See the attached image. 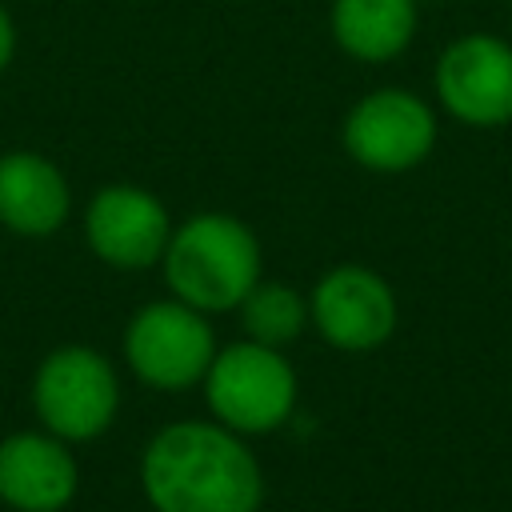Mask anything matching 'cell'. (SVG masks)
I'll use <instances>...</instances> for the list:
<instances>
[{"label":"cell","mask_w":512,"mask_h":512,"mask_svg":"<svg viewBox=\"0 0 512 512\" xmlns=\"http://www.w3.org/2000/svg\"><path fill=\"white\" fill-rule=\"evenodd\" d=\"M140 484L156 512H256L264 496L256 456L224 424H168L140 460Z\"/></svg>","instance_id":"cell-1"},{"label":"cell","mask_w":512,"mask_h":512,"mask_svg":"<svg viewBox=\"0 0 512 512\" xmlns=\"http://www.w3.org/2000/svg\"><path fill=\"white\" fill-rule=\"evenodd\" d=\"M164 276L176 300L200 312L236 308L248 288L260 280V244L256 236L224 212H200L184 220L164 248Z\"/></svg>","instance_id":"cell-2"},{"label":"cell","mask_w":512,"mask_h":512,"mask_svg":"<svg viewBox=\"0 0 512 512\" xmlns=\"http://www.w3.org/2000/svg\"><path fill=\"white\" fill-rule=\"evenodd\" d=\"M204 396L224 428L272 432L296 408V372L272 344L240 340L216 348L204 372Z\"/></svg>","instance_id":"cell-3"},{"label":"cell","mask_w":512,"mask_h":512,"mask_svg":"<svg viewBox=\"0 0 512 512\" xmlns=\"http://www.w3.org/2000/svg\"><path fill=\"white\" fill-rule=\"evenodd\" d=\"M32 404L52 436L92 440L112 424L120 408V384L100 352L84 344H64L40 360L32 380Z\"/></svg>","instance_id":"cell-4"},{"label":"cell","mask_w":512,"mask_h":512,"mask_svg":"<svg viewBox=\"0 0 512 512\" xmlns=\"http://www.w3.org/2000/svg\"><path fill=\"white\" fill-rule=\"evenodd\" d=\"M124 352L144 384L180 392L204 380L216 356V336L200 308L184 300H156L132 316L124 332Z\"/></svg>","instance_id":"cell-5"},{"label":"cell","mask_w":512,"mask_h":512,"mask_svg":"<svg viewBox=\"0 0 512 512\" xmlns=\"http://www.w3.org/2000/svg\"><path fill=\"white\" fill-rule=\"evenodd\" d=\"M436 144L432 108L404 88H376L344 116V148L372 172H408Z\"/></svg>","instance_id":"cell-6"},{"label":"cell","mask_w":512,"mask_h":512,"mask_svg":"<svg viewBox=\"0 0 512 512\" xmlns=\"http://www.w3.org/2000/svg\"><path fill=\"white\" fill-rule=\"evenodd\" d=\"M440 104L476 128L512 120V48L496 36L472 32L452 40L436 60Z\"/></svg>","instance_id":"cell-7"},{"label":"cell","mask_w":512,"mask_h":512,"mask_svg":"<svg viewBox=\"0 0 512 512\" xmlns=\"http://www.w3.org/2000/svg\"><path fill=\"white\" fill-rule=\"evenodd\" d=\"M172 224L164 204L136 184H108L88 200L84 240L112 268H152L168 248Z\"/></svg>","instance_id":"cell-8"},{"label":"cell","mask_w":512,"mask_h":512,"mask_svg":"<svg viewBox=\"0 0 512 512\" xmlns=\"http://www.w3.org/2000/svg\"><path fill=\"white\" fill-rule=\"evenodd\" d=\"M308 316L328 344L344 352H368L392 336L396 296L376 272L344 264V268H332L316 284Z\"/></svg>","instance_id":"cell-9"},{"label":"cell","mask_w":512,"mask_h":512,"mask_svg":"<svg viewBox=\"0 0 512 512\" xmlns=\"http://www.w3.org/2000/svg\"><path fill=\"white\" fill-rule=\"evenodd\" d=\"M76 460L60 436L16 432L0 440V500L16 512H60L76 496Z\"/></svg>","instance_id":"cell-10"},{"label":"cell","mask_w":512,"mask_h":512,"mask_svg":"<svg viewBox=\"0 0 512 512\" xmlns=\"http://www.w3.org/2000/svg\"><path fill=\"white\" fill-rule=\"evenodd\" d=\"M72 208L64 172L40 152L0 156V224L20 236H52Z\"/></svg>","instance_id":"cell-11"},{"label":"cell","mask_w":512,"mask_h":512,"mask_svg":"<svg viewBox=\"0 0 512 512\" xmlns=\"http://www.w3.org/2000/svg\"><path fill=\"white\" fill-rule=\"evenodd\" d=\"M332 40L364 64L396 60L416 36V0H332Z\"/></svg>","instance_id":"cell-12"},{"label":"cell","mask_w":512,"mask_h":512,"mask_svg":"<svg viewBox=\"0 0 512 512\" xmlns=\"http://www.w3.org/2000/svg\"><path fill=\"white\" fill-rule=\"evenodd\" d=\"M240 316H244V332L248 340H260V344H288L300 336L304 320H308V308L304 300L284 288V284H252L248 296L240 300Z\"/></svg>","instance_id":"cell-13"},{"label":"cell","mask_w":512,"mask_h":512,"mask_svg":"<svg viewBox=\"0 0 512 512\" xmlns=\"http://www.w3.org/2000/svg\"><path fill=\"white\" fill-rule=\"evenodd\" d=\"M16 56V24H12V12L0 4V72L12 64Z\"/></svg>","instance_id":"cell-14"}]
</instances>
